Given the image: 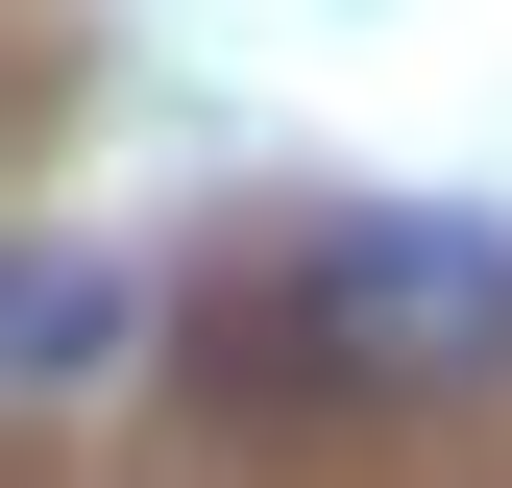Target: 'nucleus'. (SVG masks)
Here are the masks:
<instances>
[{
  "instance_id": "obj_1",
  "label": "nucleus",
  "mask_w": 512,
  "mask_h": 488,
  "mask_svg": "<svg viewBox=\"0 0 512 488\" xmlns=\"http://www.w3.org/2000/svg\"><path fill=\"white\" fill-rule=\"evenodd\" d=\"M293 391H488L512 366V220H342L269 318Z\"/></svg>"
},
{
  "instance_id": "obj_2",
  "label": "nucleus",
  "mask_w": 512,
  "mask_h": 488,
  "mask_svg": "<svg viewBox=\"0 0 512 488\" xmlns=\"http://www.w3.org/2000/svg\"><path fill=\"white\" fill-rule=\"evenodd\" d=\"M122 342H147V269L122 244H25L0 269V391H98Z\"/></svg>"
}]
</instances>
